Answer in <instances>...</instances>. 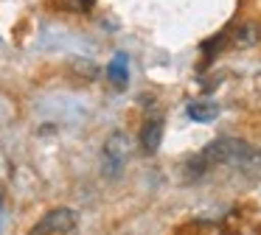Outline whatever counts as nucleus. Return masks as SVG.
<instances>
[{
	"label": "nucleus",
	"mask_w": 261,
	"mask_h": 235,
	"mask_svg": "<svg viewBox=\"0 0 261 235\" xmlns=\"http://www.w3.org/2000/svg\"><path fill=\"white\" fill-rule=\"evenodd\" d=\"M202 157L208 162L216 165H227V168H239L247 173H258L261 171V149H255L253 143L242 137H216L202 149Z\"/></svg>",
	"instance_id": "nucleus-1"
},
{
	"label": "nucleus",
	"mask_w": 261,
	"mask_h": 235,
	"mask_svg": "<svg viewBox=\"0 0 261 235\" xmlns=\"http://www.w3.org/2000/svg\"><path fill=\"white\" fill-rule=\"evenodd\" d=\"M126 160H129V137L124 132H113L101 145V177L115 182L124 173Z\"/></svg>",
	"instance_id": "nucleus-2"
},
{
	"label": "nucleus",
	"mask_w": 261,
	"mask_h": 235,
	"mask_svg": "<svg viewBox=\"0 0 261 235\" xmlns=\"http://www.w3.org/2000/svg\"><path fill=\"white\" fill-rule=\"evenodd\" d=\"M76 224H79V213L73 207H54L29 229V235H68L76 229Z\"/></svg>",
	"instance_id": "nucleus-3"
},
{
	"label": "nucleus",
	"mask_w": 261,
	"mask_h": 235,
	"mask_svg": "<svg viewBox=\"0 0 261 235\" xmlns=\"http://www.w3.org/2000/svg\"><path fill=\"white\" fill-rule=\"evenodd\" d=\"M138 140H141V149L146 154H154L160 149V143H163V118H146Z\"/></svg>",
	"instance_id": "nucleus-4"
},
{
	"label": "nucleus",
	"mask_w": 261,
	"mask_h": 235,
	"mask_svg": "<svg viewBox=\"0 0 261 235\" xmlns=\"http://www.w3.org/2000/svg\"><path fill=\"white\" fill-rule=\"evenodd\" d=\"M104 73H107V78L115 87L124 90L126 84H129V59H126V53H115L113 59H110V65L104 67Z\"/></svg>",
	"instance_id": "nucleus-5"
},
{
	"label": "nucleus",
	"mask_w": 261,
	"mask_h": 235,
	"mask_svg": "<svg viewBox=\"0 0 261 235\" xmlns=\"http://www.w3.org/2000/svg\"><path fill=\"white\" fill-rule=\"evenodd\" d=\"M186 112L194 123H211L219 118V104L216 101H191Z\"/></svg>",
	"instance_id": "nucleus-6"
},
{
	"label": "nucleus",
	"mask_w": 261,
	"mask_h": 235,
	"mask_svg": "<svg viewBox=\"0 0 261 235\" xmlns=\"http://www.w3.org/2000/svg\"><path fill=\"white\" fill-rule=\"evenodd\" d=\"M258 39H261V28H258V22H253V20L242 22V25L236 28V34H233V42H236L239 48H253Z\"/></svg>",
	"instance_id": "nucleus-7"
},
{
	"label": "nucleus",
	"mask_w": 261,
	"mask_h": 235,
	"mask_svg": "<svg viewBox=\"0 0 261 235\" xmlns=\"http://www.w3.org/2000/svg\"><path fill=\"white\" fill-rule=\"evenodd\" d=\"M208 165L211 162L205 160L202 154H194V157H188L186 162H182V179H188V182H197V179H202L205 177V171H208Z\"/></svg>",
	"instance_id": "nucleus-8"
},
{
	"label": "nucleus",
	"mask_w": 261,
	"mask_h": 235,
	"mask_svg": "<svg viewBox=\"0 0 261 235\" xmlns=\"http://www.w3.org/2000/svg\"><path fill=\"white\" fill-rule=\"evenodd\" d=\"M225 42H227V34H216V37H211V39H205L202 42V53H205V59H214L216 53H219L222 48H225Z\"/></svg>",
	"instance_id": "nucleus-9"
},
{
	"label": "nucleus",
	"mask_w": 261,
	"mask_h": 235,
	"mask_svg": "<svg viewBox=\"0 0 261 235\" xmlns=\"http://www.w3.org/2000/svg\"><path fill=\"white\" fill-rule=\"evenodd\" d=\"M73 67H76V70H79V73H85L87 78L98 76V67L93 65V62H87V59H76V62H73Z\"/></svg>",
	"instance_id": "nucleus-10"
},
{
	"label": "nucleus",
	"mask_w": 261,
	"mask_h": 235,
	"mask_svg": "<svg viewBox=\"0 0 261 235\" xmlns=\"http://www.w3.org/2000/svg\"><path fill=\"white\" fill-rule=\"evenodd\" d=\"M70 6H73L76 11H90L93 6H96V0H70Z\"/></svg>",
	"instance_id": "nucleus-11"
}]
</instances>
